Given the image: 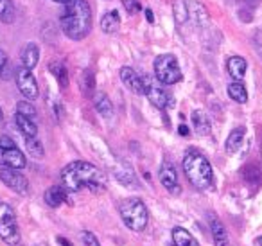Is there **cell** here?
<instances>
[{"label":"cell","instance_id":"41","mask_svg":"<svg viewBox=\"0 0 262 246\" xmlns=\"http://www.w3.org/2000/svg\"><path fill=\"white\" fill-rule=\"evenodd\" d=\"M52 2H63V4H65V2H69V0H52Z\"/></svg>","mask_w":262,"mask_h":246},{"label":"cell","instance_id":"23","mask_svg":"<svg viewBox=\"0 0 262 246\" xmlns=\"http://www.w3.org/2000/svg\"><path fill=\"white\" fill-rule=\"evenodd\" d=\"M172 244L174 246H198L196 239L189 234V230L182 227L172 228Z\"/></svg>","mask_w":262,"mask_h":246},{"label":"cell","instance_id":"25","mask_svg":"<svg viewBox=\"0 0 262 246\" xmlns=\"http://www.w3.org/2000/svg\"><path fill=\"white\" fill-rule=\"evenodd\" d=\"M49 70H51L52 76L56 77V81L61 85V88L69 87V72H67V67L63 65L61 61H52L51 65H49Z\"/></svg>","mask_w":262,"mask_h":246},{"label":"cell","instance_id":"36","mask_svg":"<svg viewBox=\"0 0 262 246\" xmlns=\"http://www.w3.org/2000/svg\"><path fill=\"white\" fill-rule=\"evenodd\" d=\"M146 18H147V22H149V24L155 22V16H153V11H151V9H146Z\"/></svg>","mask_w":262,"mask_h":246},{"label":"cell","instance_id":"26","mask_svg":"<svg viewBox=\"0 0 262 246\" xmlns=\"http://www.w3.org/2000/svg\"><path fill=\"white\" fill-rule=\"evenodd\" d=\"M172 15H174V20L178 26H183V24L189 20V6L185 4V0H174V4H172Z\"/></svg>","mask_w":262,"mask_h":246},{"label":"cell","instance_id":"32","mask_svg":"<svg viewBox=\"0 0 262 246\" xmlns=\"http://www.w3.org/2000/svg\"><path fill=\"white\" fill-rule=\"evenodd\" d=\"M81 241H83L84 246H101V242H99V239L95 237L92 232L88 230H83L81 232Z\"/></svg>","mask_w":262,"mask_h":246},{"label":"cell","instance_id":"37","mask_svg":"<svg viewBox=\"0 0 262 246\" xmlns=\"http://www.w3.org/2000/svg\"><path fill=\"white\" fill-rule=\"evenodd\" d=\"M56 241H58V244H61V246H72V244H70L69 241H67L65 237H61V235H59V237L56 239Z\"/></svg>","mask_w":262,"mask_h":246},{"label":"cell","instance_id":"27","mask_svg":"<svg viewBox=\"0 0 262 246\" xmlns=\"http://www.w3.org/2000/svg\"><path fill=\"white\" fill-rule=\"evenodd\" d=\"M15 6L11 0H0V20L4 24H13L15 22Z\"/></svg>","mask_w":262,"mask_h":246},{"label":"cell","instance_id":"22","mask_svg":"<svg viewBox=\"0 0 262 246\" xmlns=\"http://www.w3.org/2000/svg\"><path fill=\"white\" fill-rule=\"evenodd\" d=\"M15 122H16V126H18V130L26 135V138L27 137H36L38 128H36V124H34L33 119L22 115V113H15Z\"/></svg>","mask_w":262,"mask_h":246},{"label":"cell","instance_id":"14","mask_svg":"<svg viewBox=\"0 0 262 246\" xmlns=\"http://www.w3.org/2000/svg\"><path fill=\"white\" fill-rule=\"evenodd\" d=\"M189 16L194 20V24L198 27H208V24H210L207 8L203 4H200V2H190L189 4Z\"/></svg>","mask_w":262,"mask_h":246},{"label":"cell","instance_id":"39","mask_svg":"<svg viewBox=\"0 0 262 246\" xmlns=\"http://www.w3.org/2000/svg\"><path fill=\"white\" fill-rule=\"evenodd\" d=\"M253 246H262V235H260V237H257V239H255Z\"/></svg>","mask_w":262,"mask_h":246},{"label":"cell","instance_id":"16","mask_svg":"<svg viewBox=\"0 0 262 246\" xmlns=\"http://www.w3.org/2000/svg\"><path fill=\"white\" fill-rule=\"evenodd\" d=\"M208 219H210V230H212V237H214L215 246H230L228 234H226L221 221H219L215 216H212V214L208 216Z\"/></svg>","mask_w":262,"mask_h":246},{"label":"cell","instance_id":"40","mask_svg":"<svg viewBox=\"0 0 262 246\" xmlns=\"http://www.w3.org/2000/svg\"><path fill=\"white\" fill-rule=\"evenodd\" d=\"M4 124V112H2V108H0V126Z\"/></svg>","mask_w":262,"mask_h":246},{"label":"cell","instance_id":"2","mask_svg":"<svg viewBox=\"0 0 262 246\" xmlns=\"http://www.w3.org/2000/svg\"><path fill=\"white\" fill-rule=\"evenodd\" d=\"M61 29L70 40H83L92 27V9L86 0H69L59 16Z\"/></svg>","mask_w":262,"mask_h":246},{"label":"cell","instance_id":"12","mask_svg":"<svg viewBox=\"0 0 262 246\" xmlns=\"http://www.w3.org/2000/svg\"><path fill=\"white\" fill-rule=\"evenodd\" d=\"M0 158L8 167H13V169H24L27 166V160L24 156V153L20 151L18 148H11V149H4L0 151Z\"/></svg>","mask_w":262,"mask_h":246},{"label":"cell","instance_id":"18","mask_svg":"<svg viewBox=\"0 0 262 246\" xmlns=\"http://www.w3.org/2000/svg\"><path fill=\"white\" fill-rule=\"evenodd\" d=\"M38 59H40V49L36 44H27L22 51V63L26 69L33 70L38 65Z\"/></svg>","mask_w":262,"mask_h":246},{"label":"cell","instance_id":"4","mask_svg":"<svg viewBox=\"0 0 262 246\" xmlns=\"http://www.w3.org/2000/svg\"><path fill=\"white\" fill-rule=\"evenodd\" d=\"M119 212L122 221L126 223V227L133 232H142L147 227V221H149V214L144 205L142 199L139 198H127L120 203Z\"/></svg>","mask_w":262,"mask_h":246},{"label":"cell","instance_id":"35","mask_svg":"<svg viewBox=\"0 0 262 246\" xmlns=\"http://www.w3.org/2000/svg\"><path fill=\"white\" fill-rule=\"evenodd\" d=\"M11 148H16V144L9 137L2 135V137H0V151H4V149H11Z\"/></svg>","mask_w":262,"mask_h":246},{"label":"cell","instance_id":"17","mask_svg":"<svg viewBox=\"0 0 262 246\" xmlns=\"http://www.w3.org/2000/svg\"><path fill=\"white\" fill-rule=\"evenodd\" d=\"M43 198H45V203H47L51 209H58V207L63 205L67 199L65 187H61V185H52V187L47 189Z\"/></svg>","mask_w":262,"mask_h":246},{"label":"cell","instance_id":"7","mask_svg":"<svg viewBox=\"0 0 262 246\" xmlns=\"http://www.w3.org/2000/svg\"><path fill=\"white\" fill-rule=\"evenodd\" d=\"M142 83H144V94H146V97L149 99L157 108L162 110V108H167V106L174 105L171 95H169V92L165 90V85L160 83L157 77L144 76Z\"/></svg>","mask_w":262,"mask_h":246},{"label":"cell","instance_id":"33","mask_svg":"<svg viewBox=\"0 0 262 246\" xmlns=\"http://www.w3.org/2000/svg\"><path fill=\"white\" fill-rule=\"evenodd\" d=\"M124 6V9H126L129 15H135V13L140 11V4L137 2V0H120Z\"/></svg>","mask_w":262,"mask_h":246},{"label":"cell","instance_id":"13","mask_svg":"<svg viewBox=\"0 0 262 246\" xmlns=\"http://www.w3.org/2000/svg\"><path fill=\"white\" fill-rule=\"evenodd\" d=\"M190 120H192L194 131H196L200 137H205V135L210 133V130H212L210 119H208V115L203 110H194L192 115H190Z\"/></svg>","mask_w":262,"mask_h":246},{"label":"cell","instance_id":"24","mask_svg":"<svg viewBox=\"0 0 262 246\" xmlns=\"http://www.w3.org/2000/svg\"><path fill=\"white\" fill-rule=\"evenodd\" d=\"M226 92H228L230 97H232L235 102H239V105H244V102L248 101L246 87H244L241 81H233V83H230L228 88H226Z\"/></svg>","mask_w":262,"mask_h":246},{"label":"cell","instance_id":"42","mask_svg":"<svg viewBox=\"0 0 262 246\" xmlns=\"http://www.w3.org/2000/svg\"><path fill=\"white\" fill-rule=\"evenodd\" d=\"M36 246H47V244H45V242H40V244H36Z\"/></svg>","mask_w":262,"mask_h":246},{"label":"cell","instance_id":"9","mask_svg":"<svg viewBox=\"0 0 262 246\" xmlns=\"http://www.w3.org/2000/svg\"><path fill=\"white\" fill-rule=\"evenodd\" d=\"M16 85H18V90L22 92L24 97H27L29 101H34L40 95V90H38V83L36 77L33 76L29 69L26 67H20L16 70Z\"/></svg>","mask_w":262,"mask_h":246},{"label":"cell","instance_id":"6","mask_svg":"<svg viewBox=\"0 0 262 246\" xmlns=\"http://www.w3.org/2000/svg\"><path fill=\"white\" fill-rule=\"evenodd\" d=\"M0 239L9 246L20 242V230L16 223V214L11 205L0 201Z\"/></svg>","mask_w":262,"mask_h":246},{"label":"cell","instance_id":"31","mask_svg":"<svg viewBox=\"0 0 262 246\" xmlns=\"http://www.w3.org/2000/svg\"><path fill=\"white\" fill-rule=\"evenodd\" d=\"M243 174H244V178H246L248 181H251V183H258V181L262 180L260 171H258L257 167L253 166V163H251V166H246V167H244Z\"/></svg>","mask_w":262,"mask_h":246},{"label":"cell","instance_id":"20","mask_svg":"<svg viewBox=\"0 0 262 246\" xmlns=\"http://www.w3.org/2000/svg\"><path fill=\"white\" fill-rule=\"evenodd\" d=\"M244 135H246V130L241 126L235 128V130H232V133L228 135V140H226V153L233 155V153L239 151V148L244 142Z\"/></svg>","mask_w":262,"mask_h":246},{"label":"cell","instance_id":"11","mask_svg":"<svg viewBox=\"0 0 262 246\" xmlns=\"http://www.w3.org/2000/svg\"><path fill=\"white\" fill-rule=\"evenodd\" d=\"M120 79H122L124 87H126L127 90L133 92V94H137V95L144 94L142 77H140L135 70L131 69V67H122V69H120Z\"/></svg>","mask_w":262,"mask_h":246},{"label":"cell","instance_id":"1","mask_svg":"<svg viewBox=\"0 0 262 246\" xmlns=\"http://www.w3.org/2000/svg\"><path fill=\"white\" fill-rule=\"evenodd\" d=\"M61 183L70 192H79L83 189L97 192L104 189V174L94 163L77 160L61 171Z\"/></svg>","mask_w":262,"mask_h":246},{"label":"cell","instance_id":"28","mask_svg":"<svg viewBox=\"0 0 262 246\" xmlns=\"http://www.w3.org/2000/svg\"><path fill=\"white\" fill-rule=\"evenodd\" d=\"M26 148L27 153H29L33 158H43V144L38 140V137H27L26 140Z\"/></svg>","mask_w":262,"mask_h":246},{"label":"cell","instance_id":"19","mask_svg":"<svg viewBox=\"0 0 262 246\" xmlns=\"http://www.w3.org/2000/svg\"><path fill=\"white\" fill-rule=\"evenodd\" d=\"M94 106L99 112V115H102V117H112L113 115V105L104 92H97V94L94 95Z\"/></svg>","mask_w":262,"mask_h":246},{"label":"cell","instance_id":"5","mask_svg":"<svg viewBox=\"0 0 262 246\" xmlns=\"http://www.w3.org/2000/svg\"><path fill=\"white\" fill-rule=\"evenodd\" d=\"M155 77L164 85H176L182 81V69L178 59L172 54H160L155 58L153 63Z\"/></svg>","mask_w":262,"mask_h":246},{"label":"cell","instance_id":"30","mask_svg":"<svg viewBox=\"0 0 262 246\" xmlns=\"http://www.w3.org/2000/svg\"><path fill=\"white\" fill-rule=\"evenodd\" d=\"M16 113H22V115L29 117V119H36V108L31 105L29 101H20L16 102Z\"/></svg>","mask_w":262,"mask_h":246},{"label":"cell","instance_id":"8","mask_svg":"<svg viewBox=\"0 0 262 246\" xmlns=\"http://www.w3.org/2000/svg\"><path fill=\"white\" fill-rule=\"evenodd\" d=\"M0 180H2V183L6 187H9L16 194L26 196L29 192V181H27V178L18 169H13V167L8 166L0 167Z\"/></svg>","mask_w":262,"mask_h":246},{"label":"cell","instance_id":"38","mask_svg":"<svg viewBox=\"0 0 262 246\" xmlns=\"http://www.w3.org/2000/svg\"><path fill=\"white\" fill-rule=\"evenodd\" d=\"M178 131H180V135H183V137H185V135H189V128H187L185 124H182Z\"/></svg>","mask_w":262,"mask_h":246},{"label":"cell","instance_id":"10","mask_svg":"<svg viewBox=\"0 0 262 246\" xmlns=\"http://www.w3.org/2000/svg\"><path fill=\"white\" fill-rule=\"evenodd\" d=\"M160 183L174 196H178L182 192V187L178 183V173H176L172 163L164 162V166L160 167Z\"/></svg>","mask_w":262,"mask_h":246},{"label":"cell","instance_id":"15","mask_svg":"<svg viewBox=\"0 0 262 246\" xmlns=\"http://www.w3.org/2000/svg\"><path fill=\"white\" fill-rule=\"evenodd\" d=\"M226 69H228V74L233 79L243 81V77L246 76L248 63H246V59L241 58V56H232V58H228V61H226Z\"/></svg>","mask_w":262,"mask_h":246},{"label":"cell","instance_id":"21","mask_svg":"<svg viewBox=\"0 0 262 246\" xmlns=\"http://www.w3.org/2000/svg\"><path fill=\"white\" fill-rule=\"evenodd\" d=\"M119 26H120V16H119V13H117V11H108V13H104V15H102V18H101L102 33H106V34L117 33Z\"/></svg>","mask_w":262,"mask_h":246},{"label":"cell","instance_id":"3","mask_svg":"<svg viewBox=\"0 0 262 246\" xmlns=\"http://www.w3.org/2000/svg\"><path fill=\"white\" fill-rule=\"evenodd\" d=\"M183 171H185V176L189 178L190 183L196 189H200V191L208 189L212 180H214L210 162L207 160V156H203L196 149H190L183 156Z\"/></svg>","mask_w":262,"mask_h":246},{"label":"cell","instance_id":"29","mask_svg":"<svg viewBox=\"0 0 262 246\" xmlns=\"http://www.w3.org/2000/svg\"><path fill=\"white\" fill-rule=\"evenodd\" d=\"M15 70H13V65L9 61L8 54L4 51H0V77L2 79H11Z\"/></svg>","mask_w":262,"mask_h":246},{"label":"cell","instance_id":"34","mask_svg":"<svg viewBox=\"0 0 262 246\" xmlns=\"http://www.w3.org/2000/svg\"><path fill=\"white\" fill-rule=\"evenodd\" d=\"M94 74H92V70H86L84 72V81H83V88L84 92H92L94 90Z\"/></svg>","mask_w":262,"mask_h":246}]
</instances>
